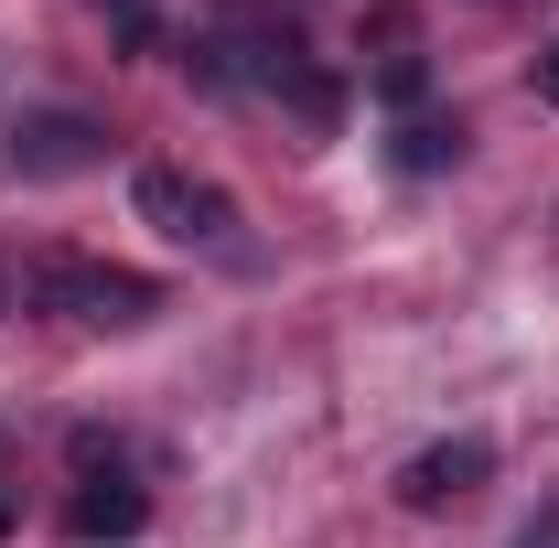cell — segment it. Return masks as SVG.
I'll use <instances>...</instances> for the list:
<instances>
[{"mask_svg":"<svg viewBox=\"0 0 559 548\" xmlns=\"http://www.w3.org/2000/svg\"><path fill=\"white\" fill-rule=\"evenodd\" d=\"M183 75H194L205 97H280L301 130H334V119H345V86L312 65V44H301L280 11H259V0H226L205 33H194Z\"/></svg>","mask_w":559,"mask_h":548,"instance_id":"6da1fadb","label":"cell"},{"mask_svg":"<svg viewBox=\"0 0 559 548\" xmlns=\"http://www.w3.org/2000/svg\"><path fill=\"white\" fill-rule=\"evenodd\" d=\"M22 290H33L44 312H66V323H151V312H162V279L108 270V259H66V248H44V259L22 270Z\"/></svg>","mask_w":559,"mask_h":548,"instance_id":"7a4b0ae2","label":"cell"},{"mask_svg":"<svg viewBox=\"0 0 559 548\" xmlns=\"http://www.w3.org/2000/svg\"><path fill=\"white\" fill-rule=\"evenodd\" d=\"M0 162H11V183H75V172L108 162V130L86 108H22L0 130Z\"/></svg>","mask_w":559,"mask_h":548,"instance_id":"3957f363","label":"cell"},{"mask_svg":"<svg viewBox=\"0 0 559 548\" xmlns=\"http://www.w3.org/2000/svg\"><path fill=\"white\" fill-rule=\"evenodd\" d=\"M130 205L162 226V237H183V248H215L226 226H237V205L215 194V183H194V172H173V162H140L130 172Z\"/></svg>","mask_w":559,"mask_h":548,"instance_id":"277c9868","label":"cell"},{"mask_svg":"<svg viewBox=\"0 0 559 548\" xmlns=\"http://www.w3.org/2000/svg\"><path fill=\"white\" fill-rule=\"evenodd\" d=\"M485 474H495V441H474V430H463V441H430V452L399 463V505H419V516H430V505H463Z\"/></svg>","mask_w":559,"mask_h":548,"instance_id":"5b68a950","label":"cell"},{"mask_svg":"<svg viewBox=\"0 0 559 548\" xmlns=\"http://www.w3.org/2000/svg\"><path fill=\"white\" fill-rule=\"evenodd\" d=\"M66 527H75L86 548H119V538H140V527H151V495H140L130 474H108V484H86V495L66 505Z\"/></svg>","mask_w":559,"mask_h":548,"instance_id":"8992f818","label":"cell"},{"mask_svg":"<svg viewBox=\"0 0 559 548\" xmlns=\"http://www.w3.org/2000/svg\"><path fill=\"white\" fill-rule=\"evenodd\" d=\"M388 162H399V172H452V162H463V119H441V108H409V119L388 130Z\"/></svg>","mask_w":559,"mask_h":548,"instance_id":"52a82bcc","label":"cell"},{"mask_svg":"<svg viewBox=\"0 0 559 548\" xmlns=\"http://www.w3.org/2000/svg\"><path fill=\"white\" fill-rule=\"evenodd\" d=\"M86 11H97L130 55H162V0H86Z\"/></svg>","mask_w":559,"mask_h":548,"instance_id":"ba28073f","label":"cell"},{"mask_svg":"<svg viewBox=\"0 0 559 548\" xmlns=\"http://www.w3.org/2000/svg\"><path fill=\"white\" fill-rule=\"evenodd\" d=\"M377 97H388V108L409 119L419 97H430V65H419V55H388V65H377Z\"/></svg>","mask_w":559,"mask_h":548,"instance_id":"9c48e42d","label":"cell"},{"mask_svg":"<svg viewBox=\"0 0 559 548\" xmlns=\"http://www.w3.org/2000/svg\"><path fill=\"white\" fill-rule=\"evenodd\" d=\"M516 548H559V505H549V516H538V527H527Z\"/></svg>","mask_w":559,"mask_h":548,"instance_id":"30bf717a","label":"cell"},{"mask_svg":"<svg viewBox=\"0 0 559 548\" xmlns=\"http://www.w3.org/2000/svg\"><path fill=\"white\" fill-rule=\"evenodd\" d=\"M538 97H549V108H559V44H549V55H538Z\"/></svg>","mask_w":559,"mask_h":548,"instance_id":"8fae6325","label":"cell"},{"mask_svg":"<svg viewBox=\"0 0 559 548\" xmlns=\"http://www.w3.org/2000/svg\"><path fill=\"white\" fill-rule=\"evenodd\" d=\"M0 538H11V484H0Z\"/></svg>","mask_w":559,"mask_h":548,"instance_id":"7c38bea8","label":"cell"}]
</instances>
